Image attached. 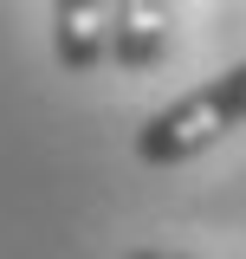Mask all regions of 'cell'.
<instances>
[{"instance_id":"7a4b0ae2","label":"cell","mask_w":246,"mask_h":259,"mask_svg":"<svg viewBox=\"0 0 246 259\" xmlns=\"http://www.w3.org/2000/svg\"><path fill=\"white\" fill-rule=\"evenodd\" d=\"M117 32V0H59L52 7V59L65 71H91L110 59Z\"/></svg>"},{"instance_id":"277c9868","label":"cell","mask_w":246,"mask_h":259,"mask_svg":"<svg viewBox=\"0 0 246 259\" xmlns=\"http://www.w3.org/2000/svg\"><path fill=\"white\" fill-rule=\"evenodd\" d=\"M123 259H208V253H175V246H130Z\"/></svg>"},{"instance_id":"6da1fadb","label":"cell","mask_w":246,"mask_h":259,"mask_svg":"<svg viewBox=\"0 0 246 259\" xmlns=\"http://www.w3.org/2000/svg\"><path fill=\"white\" fill-rule=\"evenodd\" d=\"M233 130H246V59L214 71V78H201L194 91L169 97L136 130V162L143 168H182V162L208 156L214 143H227Z\"/></svg>"},{"instance_id":"3957f363","label":"cell","mask_w":246,"mask_h":259,"mask_svg":"<svg viewBox=\"0 0 246 259\" xmlns=\"http://www.w3.org/2000/svg\"><path fill=\"white\" fill-rule=\"evenodd\" d=\"M175 39V7L155 0H117V32H110V59L123 71H149Z\"/></svg>"}]
</instances>
